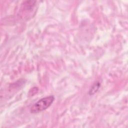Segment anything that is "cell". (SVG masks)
Returning <instances> with one entry per match:
<instances>
[{
  "instance_id": "3957f363",
  "label": "cell",
  "mask_w": 128,
  "mask_h": 128,
  "mask_svg": "<svg viewBox=\"0 0 128 128\" xmlns=\"http://www.w3.org/2000/svg\"><path fill=\"white\" fill-rule=\"evenodd\" d=\"M38 92V88L36 87H34L32 88L29 92V95L30 96H32L34 94H36L37 93V92Z\"/></svg>"
},
{
  "instance_id": "7a4b0ae2",
  "label": "cell",
  "mask_w": 128,
  "mask_h": 128,
  "mask_svg": "<svg viewBox=\"0 0 128 128\" xmlns=\"http://www.w3.org/2000/svg\"><path fill=\"white\" fill-rule=\"evenodd\" d=\"M100 84L99 82H95L90 88L88 92V94L90 95L94 94L95 93H96L98 92V90L100 88Z\"/></svg>"
},
{
  "instance_id": "6da1fadb",
  "label": "cell",
  "mask_w": 128,
  "mask_h": 128,
  "mask_svg": "<svg viewBox=\"0 0 128 128\" xmlns=\"http://www.w3.org/2000/svg\"><path fill=\"white\" fill-rule=\"evenodd\" d=\"M54 96L43 98L32 106L30 111L32 113H38L42 112L49 108L54 100Z\"/></svg>"
}]
</instances>
